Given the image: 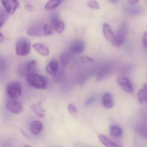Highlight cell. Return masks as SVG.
I'll return each instance as SVG.
<instances>
[{"instance_id":"17","label":"cell","mask_w":147,"mask_h":147,"mask_svg":"<svg viewBox=\"0 0 147 147\" xmlns=\"http://www.w3.org/2000/svg\"><path fill=\"white\" fill-rule=\"evenodd\" d=\"M58 69V63L56 59L51 60L50 63L47 65L45 70L47 73L51 75L56 74Z\"/></svg>"},{"instance_id":"32","label":"cell","mask_w":147,"mask_h":147,"mask_svg":"<svg viewBox=\"0 0 147 147\" xmlns=\"http://www.w3.org/2000/svg\"><path fill=\"white\" fill-rule=\"evenodd\" d=\"M95 96H92L90 98H88V99L86 100V101L85 102L84 104L85 105H89L91 104L93 102H94V101H95Z\"/></svg>"},{"instance_id":"33","label":"cell","mask_w":147,"mask_h":147,"mask_svg":"<svg viewBox=\"0 0 147 147\" xmlns=\"http://www.w3.org/2000/svg\"><path fill=\"white\" fill-rule=\"evenodd\" d=\"M143 44L144 46L147 49V31L145 32L143 35Z\"/></svg>"},{"instance_id":"19","label":"cell","mask_w":147,"mask_h":147,"mask_svg":"<svg viewBox=\"0 0 147 147\" xmlns=\"http://www.w3.org/2000/svg\"><path fill=\"white\" fill-rule=\"evenodd\" d=\"M110 134L113 138L119 139L122 136V129L119 126L112 125L110 128Z\"/></svg>"},{"instance_id":"35","label":"cell","mask_w":147,"mask_h":147,"mask_svg":"<svg viewBox=\"0 0 147 147\" xmlns=\"http://www.w3.org/2000/svg\"><path fill=\"white\" fill-rule=\"evenodd\" d=\"M130 5H134L139 2V0H128Z\"/></svg>"},{"instance_id":"20","label":"cell","mask_w":147,"mask_h":147,"mask_svg":"<svg viewBox=\"0 0 147 147\" xmlns=\"http://www.w3.org/2000/svg\"><path fill=\"white\" fill-rule=\"evenodd\" d=\"M124 10L127 14L131 16L140 14L142 11L141 8L136 6H127Z\"/></svg>"},{"instance_id":"2","label":"cell","mask_w":147,"mask_h":147,"mask_svg":"<svg viewBox=\"0 0 147 147\" xmlns=\"http://www.w3.org/2000/svg\"><path fill=\"white\" fill-rule=\"evenodd\" d=\"M128 32V26L127 22H124L121 25L115 34L112 43L116 47L121 46L127 38Z\"/></svg>"},{"instance_id":"39","label":"cell","mask_w":147,"mask_h":147,"mask_svg":"<svg viewBox=\"0 0 147 147\" xmlns=\"http://www.w3.org/2000/svg\"><path fill=\"white\" fill-rule=\"evenodd\" d=\"M22 147H32L30 146H23Z\"/></svg>"},{"instance_id":"38","label":"cell","mask_w":147,"mask_h":147,"mask_svg":"<svg viewBox=\"0 0 147 147\" xmlns=\"http://www.w3.org/2000/svg\"><path fill=\"white\" fill-rule=\"evenodd\" d=\"M143 86H144V88L145 89H146L147 90V83H145L143 85Z\"/></svg>"},{"instance_id":"12","label":"cell","mask_w":147,"mask_h":147,"mask_svg":"<svg viewBox=\"0 0 147 147\" xmlns=\"http://www.w3.org/2000/svg\"><path fill=\"white\" fill-rule=\"evenodd\" d=\"M27 33L28 34L32 36L41 37L45 36L43 30V26H34L29 28H28Z\"/></svg>"},{"instance_id":"27","label":"cell","mask_w":147,"mask_h":147,"mask_svg":"<svg viewBox=\"0 0 147 147\" xmlns=\"http://www.w3.org/2000/svg\"><path fill=\"white\" fill-rule=\"evenodd\" d=\"M7 19V14L3 9H0V28L3 26Z\"/></svg>"},{"instance_id":"25","label":"cell","mask_w":147,"mask_h":147,"mask_svg":"<svg viewBox=\"0 0 147 147\" xmlns=\"http://www.w3.org/2000/svg\"><path fill=\"white\" fill-rule=\"evenodd\" d=\"M43 30L45 36L52 35L54 32L53 27L51 25L48 24H45L43 26Z\"/></svg>"},{"instance_id":"22","label":"cell","mask_w":147,"mask_h":147,"mask_svg":"<svg viewBox=\"0 0 147 147\" xmlns=\"http://www.w3.org/2000/svg\"><path fill=\"white\" fill-rule=\"evenodd\" d=\"M138 101L141 104H144L147 102V90L142 89L140 90L137 94Z\"/></svg>"},{"instance_id":"30","label":"cell","mask_w":147,"mask_h":147,"mask_svg":"<svg viewBox=\"0 0 147 147\" xmlns=\"http://www.w3.org/2000/svg\"><path fill=\"white\" fill-rule=\"evenodd\" d=\"M68 111L72 115H76L77 112V109L76 106L73 104H70L68 106Z\"/></svg>"},{"instance_id":"3","label":"cell","mask_w":147,"mask_h":147,"mask_svg":"<svg viewBox=\"0 0 147 147\" xmlns=\"http://www.w3.org/2000/svg\"><path fill=\"white\" fill-rule=\"evenodd\" d=\"M22 86L17 81L10 82L6 87L7 96L11 99H15L20 97L22 93Z\"/></svg>"},{"instance_id":"14","label":"cell","mask_w":147,"mask_h":147,"mask_svg":"<svg viewBox=\"0 0 147 147\" xmlns=\"http://www.w3.org/2000/svg\"><path fill=\"white\" fill-rule=\"evenodd\" d=\"M103 32L106 39L108 41L112 42L114 39V32L111 26L108 23H105L103 26Z\"/></svg>"},{"instance_id":"13","label":"cell","mask_w":147,"mask_h":147,"mask_svg":"<svg viewBox=\"0 0 147 147\" xmlns=\"http://www.w3.org/2000/svg\"><path fill=\"white\" fill-rule=\"evenodd\" d=\"M31 109L33 112L40 118H43L45 115V111L43 108L42 102H39L31 106Z\"/></svg>"},{"instance_id":"21","label":"cell","mask_w":147,"mask_h":147,"mask_svg":"<svg viewBox=\"0 0 147 147\" xmlns=\"http://www.w3.org/2000/svg\"><path fill=\"white\" fill-rule=\"evenodd\" d=\"M59 61L63 66H67L70 63L71 55L68 52H63L60 54Z\"/></svg>"},{"instance_id":"8","label":"cell","mask_w":147,"mask_h":147,"mask_svg":"<svg viewBox=\"0 0 147 147\" xmlns=\"http://www.w3.org/2000/svg\"><path fill=\"white\" fill-rule=\"evenodd\" d=\"M6 108L12 113L18 114L20 113L22 110L21 104L14 99H11L6 103Z\"/></svg>"},{"instance_id":"16","label":"cell","mask_w":147,"mask_h":147,"mask_svg":"<svg viewBox=\"0 0 147 147\" xmlns=\"http://www.w3.org/2000/svg\"><path fill=\"white\" fill-rule=\"evenodd\" d=\"M102 103L104 107L106 109H110L113 108L114 105L113 97L111 93L107 92L104 95Z\"/></svg>"},{"instance_id":"34","label":"cell","mask_w":147,"mask_h":147,"mask_svg":"<svg viewBox=\"0 0 147 147\" xmlns=\"http://www.w3.org/2000/svg\"><path fill=\"white\" fill-rule=\"evenodd\" d=\"M25 8L26 11H27V12H31V11L33 10V7L31 4H29V3L26 4Z\"/></svg>"},{"instance_id":"26","label":"cell","mask_w":147,"mask_h":147,"mask_svg":"<svg viewBox=\"0 0 147 147\" xmlns=\"http://www.w3.org/2000/svg\"><path fill=\"white\" fill-rule=\"evenodd\" d=\"M138 134L143 139L147 140V127L145 126H140L137 128Z\"/></svg>"},{"instance_id":"28","label":"cell","mask_w":147,"mask_h":147,"mask_svg":"<svg viewBox=\"0 0 147 147\" xmlns=\"http://www.w3.org/2000/svg\"><path fill=\"white\" fill-rule=\"evenodd\" d=\"M87 4L89 7L92 9L97 10L100 8L99 4L95 0H88Z\"/></svg>"},{"instance_id":"11","label":"cell","mask_w":147,"mask_h":147,"mask_svg":"<svg viewBox=\"0 0 147 147\" xmlns=\"http://www.w3.org/2000/svg\"><path fill=\"white\" fill-rule=\"evenodd\" d=\"M32 47L39 54L42 56L47 57L50 54V51L48 47L42 43H35L33 45Z\"/></svg>"},{"instance_id":"29","label":"cell","mask_w":147,"mask_h":147,"mask_svg":"<svg viewBox=\"0 0 147 147\" xmlns=\"http://www.w3.org/2000/svg\"><path fill=\"white\" fill-rule=\"evenodd\" d=\"M80 60L83 63L90 64H94L96 63V62L93 59L86 56H82L80 58Z\"/></svg>"},{"instance_id":"10","label":"cell","mask_w":147,"mask_h":147,"mask_svg":"<svg viewBox=\"0 0 147 147\" xmlns=\"http://www.w3.org/2000/svg\"><path fill=\"white\" fill-rule=\"evenodd\" d=\"M98 138L100 142L106 147H124L104 135H99Z\"/></svg>"},{"instance_id":"9","label":"cell","mask_w":147,"mask_h":147,"mask_svg":"<svg viewBox=\"0 0 147 147\" xmlns=\"http://www.w3.org/2000/svg\"><path fill=\"white\" fill-rule=\"evenodd\" d=\"M70 48L71 51L74 53L77 54L82 53L85 49L84 42L81 40H76L71 43Z\"/></svg>"},{"instance_id":"4","label":"cell","mask_w":147,"mask_h":147,"mask_svg":"<svg viewBox=\"0 0 147 147\" xmlns=\"http://www.w3.org/2000/svg\"><path fill=\"white\" fill-rule=\"evenodd\" d=\"M31 51V43L25 38L20 39L17 41L16 45V53L20 56H27Z\"/></svg>"},{"instance_id":"40","label":"cell","mask_w":147,"mask_h":147,"mask_svg":"<svg viewBox=\"0 0 147 147\" xmlns=\"http://www.w3.org/2000/svg\"></svg>"},{"instance_id":"36","label":"cell","mask_w":147,"mask_h":147,"mask_svg":"<svg viewBox=\"0 0 147 147\" xmlns=\"http://www.w3.org/2000/svg\"><path fill=\"white\" fill-rule=\"evenodd\" d=\"M5 38L1 33H0V43H3L5 42Z\"/></svg>"},{"instance_id":"24","label":"cell","mask_w":147,"mask_h":147,"mask_svg":"<svg viewBox=\"0 0 147 147\" xmlns=\"http://www.w3.org/2000/svg\"><path fill=\"white\" fill-rule=\"evenodd\" d=\"M63 0H50L45 6V8L47 10L53 9L60 5Z\"/></svg>"},{"instance_id":"37","label":"cell","mask_w":147,"mask_h":147,"mask_svg":"<svg viewBox=\"0 0 147 147\" xmlns=\"http://www.w3.org/2000/svg\"><path fill=\"white\" fill-rule=\"evenodd\" d=\"M109 1L112 3H116L118 2V0H109Z\"/></svg>"},{"instance_id":"7","label":"cell","mask_w":147,"mask_h":147,"mask_svg":"<svg viewBox=\"0 0 147 147\" xmlns=\"http://www.w3.org/2000/svg\"><path fill=\"white\" fill-rule=\"evenodd\" d=\"M5 10L9 14H13L18 6V0H1Z\"/></svg>"},{"instance_id":"31","label":"cell","mask_w":147,"mask_h":147,"mask_svg":"<svg viewBox=\"0 0 147 147\" xmlns=\"http://www.w3.org/2000/svg\"><path fill=\"white\" fill-rule=\"evenodd\" d=\"M7 67V63L5 59L0 57V70L3 71L6 69Z\"/></svg>"},{"instance_id":"6","label":"cell","mask_w":147,"mask_h":147,"mask_svg":"<svg viewBox=\"0 0 147 147\" xmlns=\"http://www.w3.org/2000/svg\"><path fill=\"white\" fill-rule=\"evenodd\" d=\"M117 82L124 91L127 93H132L134 91L133 85L130 80L127 77H119Z\"/></svg>"},{"instance_id":"15","label":"cell","mask_w":147,"mask_h":147,"mask_svg":"<svg viewBox=\"0 0 147 147\" xmlns=\"http://www.w3.org/2000/svg\"><path fill=\"white\" fill-rule=\"evenodd\" d=\"M43 129V124L40 121H34L30 124V130L34 135H37L40 134Z\"/></svg>"},{"instance_id":"23","label":"cell","mask_w":147,"mask_h":147,"mask_svg":"<svg viewBox=\"0 0 147 147\" xmlns=\"http://www.w3.org/2000/svg\"><path fill=\"white\" fill-rule=\"evenodd\" d=\"M38 70V65L37 62L33 60L30 61L27 65V70L29 74L36 73Z\"/></svg>"},{"instance_id":"18","label":"cell","mask_w":147,"mask_h":147,"mask_svg":"<svg viewBox=\"0 0 147 147\" xmlns=\"http://www.w3.org/2000/svg\"><path fill=\"white\" fill-rule=\"evenodd\" d=\"M111 70H112V67L110 65H107L104 66L98 74L96 80L98 81H100L103 80L105 77H107L110 73Z\"/></svg>"},{"instance_id":"1","label":"cell","mask_w":147,"mask_h":147,"mask_svg":"<svg viewBox=\"0 0 147 147\" xmlns=\"http://www.w3.org/2000/svg\"><path fill=\"white\" fill-rule=\"evenodd\" d=\"M28 84L34 88L38 89H45L47 86L45 78L37 74H29L26 76Z\"/></svg>"},{"instance_id":"5","label":"cell","mask_w":147,"mask_h":147,"mask_svg":"<svg viewBox=\"0 0 147 147\" xmlns=\"http://www.w3.org/2000/svg\"><path fill=\"white\" fill-rule=\"evenodd\" d=\"M51 23L55 31L58 33L63 32L65 28L63 22L60 20L57 14L53 15L51 18Z\"/></svg>"}]
</instances>
